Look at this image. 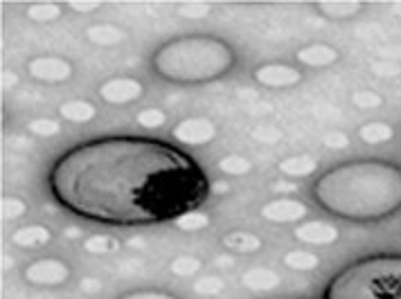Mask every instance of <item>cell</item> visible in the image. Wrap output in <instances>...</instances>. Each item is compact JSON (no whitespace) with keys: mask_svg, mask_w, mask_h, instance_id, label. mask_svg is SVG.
Here are the masks:
<instances>
[{"mask_svg":"<svg viewBox=\"0 0 401 299\" xmlns=\"http://www.w3.org/2000/svg\"><path fill=\"white\" fill-rule=\"evenodd\" d=\"M50 189L79 216L140 225L196 210L210 183L192 158L165 142L106 138L63 153L52 167Z\"/></svg>","mask_w":401,"mask_h":299,"instance_id":"6da1fadb","label":"cell"},{"mask_svg":"<svg viewBox=\"0 0 401 299\" xmlns=\"http://www.w3.org/2000/svg\"><path fill=\"white\" fill-rule=\"evenodd\" d=\"M323 210L350 221H381L401 210V167L357 160L327 171L314 185Z\"/></svg>","mask_w":401,"mask_h":299,"instance_id":"7a4b0ae2","label":"cell"},{"mask_svg":"<svg viewBox=\"0 0 401 299\" xmlns=\"http://www.w3.org/2000/svg\"><path fill=\"white\" fill-rule=\"evenodd\" d=\"M153 70L174 84H205L234 66V52L216 36H180L153 54Z\"/></svg>","mask_w":401,"mask_h":299,"instance_id":"3957f363","label":"cell"},{"mask_svg":"<svg viewBox=\"0 0 401 299\" xmlns=\"http://www.w3.org/2000/svg\"><path fill=\"white\" fill-rule=\"evenodd\" d=\"M325 299H401V257L379 255L343 268Z\"/></svg>","mask_w":401,"mask_h":299,"instance_id":"277c9868","label":"cell"},{"mask_svg":"<svg viewBox=\"0 0 401 299\" xmlns=\"http://www.w3.org/2000/svg\"><path fill=\"white\" fill-rule=\"evenodd\" d=\"M23 275H25V282H30L32 286L52 288L68 282L70 268L68 264H63L61 259H39L27 266Z\"/></svg>","mask_w":401,"mask_h":299,"instance_id":"5b68a950","label":"cell"},{"mask_svg":"<svg viewBox=\"0 0 401 299\" xmlns=\"http://www.w3.org/2000/svg\"><path fill=\"white\" fill-rule=\"evenodd\" d=\"M27 72H30L32 79L43 81V84H61V81H68L72 77V63L63 57L45 54V57L30 59Z\"/></svg>","mask_w":401,"mask_h":299,"instance_id":"8992f818","label":"cell"},{"mask_svg":"<svg viewBox=\"0 0 401 299\" xmlns=\"http://www.w3.org/2000/svg\"><path fill=\"white\" fill-rule=\"evenodd\" d=\"M171 135L176 142L187 144V147H203L216 138V126L205 117H187L174 126Z\"/></svg>","mask_w":401,"mask_h":299,"instance_id":"52a82bcc","label":"cell"},{"mask_svg":"<svg viewBox=\"0 0 401 299\" xmlns=\"http://www.w3.org/2000/svg\"><path fill=\"white\" fill-rule=\"evenodd\" d=\"M142 93H144L142 84L133 77H111L99 86V97L113 106L131 104L135 99H140Z\"/></svg>","mask_w":401,"mask_h":299,"instance_id":"ba28073f","label":"cell"},{"mask_svg":"<svg viewBox=\"0 0 401 299\" xmlns=\"http://www.w3.org/2000/svg\"><path fill=\"white\" fill-rule=\"evenodd\" d=\"M307 205L296 198H273L259 210V216L268 223H298L307 216Z\"/></svg>","mask_w":401,"mask_h":299,"instance_id":"9c48e42d","label":"cell"},{"mask_svg":"<svg viewBox=\"0 0 401 299\" xmlns=\"http://www.w3.org/2000/svg\"><path fill=\"white\" fill-rule=\"evenodd\" d=\"M255 81L264 88H291L302 81V72L287 63H266L255 68Z\"/></svg>","mask_w":401,"mask_h":299,"instance_id":"30bf717a","label":"cell"},{"mask_svg":"<svg viewBox=\"0 0 401 299\" xmlns=\"http://www.w3.org/2000/svg\"><path fill=\"white\" fill-rule=\"evenodd\" d=\"M293 234L300 243H307V246H332V243H336L341 237L339 228L332 223H325V221L300 223Z\"/></svg>","mask_w":401,"mask_h":299,"instance_id":"8fae6325","label":"cell"},{"mask_svg":"<svg viewBox=\"0 0 401 299\" xmlns=\"http://www.w3.org/2000/svg\"><path fill=\"white\" fill-rule=\"evenodd\" d=\"M296 61L307 68H327L339 61V50L325 43H312L296 52Z\"/></svg>","mask_w":401,"mask_h":299,"instance_id":"7c38bea8","label":"cell"},{"mask_svg":"<svg viewBox=\"0 0 401 299\" xmlns=\"http://www.w3.org/2000/svg\"><path fill=\"white\" fill-rule=\"evenodd\" d=\"M241 284L255 293H268L280 286V275L268 268H250L241 275Z\"/></svg>","mask_w":401,"mask_h":299,"instance_id":"4fadbf2b","label":"cell"},{"mask_svg":"<svg viewBox=\"0 0 401 299\" xmlns=\"http://www.w3.org/2000/svg\"><path fill=\"white\" fill-rule=\"evenodd\" d=\"M59 115L63 117L66 122L72 124H86L90 120H95L97 115V108L86 102V99H70V102H63L59 106Z\"/></svg>","mask_w":401,"mask_h":299,"instance_id":"5bb4252c","label":"cell"},{"mask_svg":"<svg viewBox=\"0 0 401 299\" xmlns=\"http://www.w3.org/2000/svg\"><path fill=\"white\" fill-rule=\"evenodd\" d=\"M52 232L45 228V225H25V228H18L12 234V241L21 248H41L45 243H50Z\"/></svg>","mask_w":401,"mask_h":299,"instance_id":"9a60e30c","label":"cell"},{"mask_svg":"<svg viewBox=\"0 0 401 299\" xmlns=\"http://www.w3.org/2000/svg\"><path fill=\"white\" fill-rule=\"evenodd\" d=\"M223 248L230 252H241V255H253V252L262 250V239L255 237L250 232L234 230V232H228L223 237Z\"/></svg>","mask_w":401,"mask_h":299,"instance_id":"2e32d148","label":"cell"},{"mask_svg":"<svg viewBox=\"0 0 401 299\" xmlns=\"http://www.w3.org/2000/svg\"><path fill=\"white\" fill-rule=\"evenodd\" d=\"M86 36H88L90 43L108 48V45L122 43L126 39V32L122 30V27H115L111 23H102V25H90L86 30Z\"/></svg>","mask_w":401,"mask_h":299,"instance_id":"e0dca14e","label":"cell"},{"mask_svg":"<svg viewBox=\"0 0 401 299\" xmlns=\"http://www.w3.org/2000/svg\"><path fill=\"white\" fill-rule=\"evenodd\" d=\"M278 169L289 178H307L318 169V162L312 156H291L282 160Z\"/></svg>","mask_w":401,"mask_h":299,"instance_id":"ac0fdd59","label":"cell"},{"mask_svg":"<svg viewBox=\"0 0 401 299\" xmlns=\"http://www.w3.org/2000/svg\"><path fill=\"white\" fill-rule=\"evenodd\" d=\"M359 138L366 144H386L395 138V129L386 122H368L359 129Z\"/></svg>","mask_w":401,"mask_h":299,"instance_id":"d6986e66","label":"cell"},{"mask_svg":"<svg viewBox=\"0 0 401 299\" xmlns=\"http://www.w3.org/2000/svg\"><path fill=\"white\" fill-rule=\"evenodd\" d=\"M316 9L327 18H352L361 12L363 5L357 0H345V3L343 0H332V3H318Z\"/></svg>","mask_w":401,"mask_h":299,"instance_id":"ffe728a7","label":"cell"},{"mask_svg":"<svg viewBox=\"0 0 401 299\" xmlns=\"http://www.w3.org/2000/svg\"><path fill=\"white\" fill-rule=\"evenodd\" d=\"M210 225V214L200 210H189L174 219V228L180 232H200Z\"/></svg>","mask_w":401,"mask_h":299,"instance_id":"44dd1931","label":"cell"},{"mask_svg":"<svg viewBox=\"0 0 401 299\" xmlns=\"http://www.w3.org/2000/svg\"><path fill=\"white\" fill-rule=\"evenodd\" d=\"M321 264L314 252H302V250H296V252H287L284 255V266L291 270H300V273H307V270H314Z\"/></svg>","mask_w":401,"mask_h":299,"instance_id":"7402d4cb","label":"cell"},{"mask_svg":"<svg viewBox=\"0 0 401 299\" xmlns=\"http://www.w3.org/2000/svg\"><path fill=\"white\" fill-rule=\"evenodd\" d=\"M219 171H223L228 176H246L253 171V162L244 156H225L219 160Z\"/></svg>","mask_w":401,"mask_h":299,"instance_id":"603a6c76","label":"cell"},{"mask_svg":"<svg viewBox=\"0 0 401 299\" xmlns=\"http://www.w3.org/2000/svg\"><path fill=\"white\" fill-rule=\"evenodd\" d=\"M27 16L36 23H52L61 16V5L57 3H34L27 7Z\"/></svg>","mask_w":401,"mask_h":299,"instance_id":"cb8c5ba5","label":"cell"},{"mask_svg":"<svg viewBox=\"0 0 401 299\" xmlns=\"http://www.w3.org/2000/svg\"><path fill=\"white\" fill-rule=\"evenodd\" d=\"M117 248H120V243L106 237V234H93V237L84 241V250L90 252V255H108V252H115Z\"/></svg>","mask_w":401,"mask_h":299,"instance_id":"d4e9b609","label":"cell"},{"mask_svg":"<svg viewBox=\"0 0 401 299\" xmlns=\"http://www.w3.org/2000/svg\"><path fill=\"white\" fill-rule=\"evenodd\" d=\"M135 122L142 129H149V131H156L160 126H165L167 122V113L160 111V108H144L138 115H135Z\"/></svg>","mask_w":401,"mask_h":299,"instance_id":"484cf974","label":"cell"},{"mask_svg":"<svg viewBox=\"0 0 401 299\" xmlns=\"http://www.w3.org/2000/svg\"><path fill=\"white\" fill-rule=\"evenodd\" d=\"M169 270L176 277H192L200 270V259H196L192 255H180L169 264Z\"/></svg>","mask_w":401,"mask_h":299,"instance_id":"4316f807","label":"cell"},{"mask_svg":"<svg viewBox=\"0 0 401 299\" xmlns=\"http://www.w3.org/2000/svg\"><path fill=\"white\" fill-rule=\"evenodd\" d=\"M352 104L361 108V111H372V108L384 106V97L375 93V90H357V93L352 95Z\"/></svg>","mask_w":401,"mask_h":299,"instance_id":"83f0119b","label":"cell"},{"mask_svg":"<svg viewBox=\"0 0 401 299\" xmlns=\"http://www.w3.org/2000/svg\"><path fill=\"white\" fill-rule=\"evenodd\" d=\"M30 133L39 135V138H54L61 131V124L57 120H48V117H39V120H32L27 124Z\"/></svg>","mask_w":401,"mask_h":299,"instance_id":"f1b7e54d","label":"cell"},{"mask_svg":"<svg viewBox=\"0 0 401 299\" xmlns=\"http://www.w3.org/2000/svg\"><path fill=\"white\" fill-rule=\"evenodd\" d=\"M225 288V282L221 277L216 275H207V277H200L194 282V291L198 295H205V297H212V295H219Z\"/></svg>","mask_w":401,"mask_h":299,"instance_id":"f546056e","label":"cell"},{"mask_svg":"<svg viewBox=\"0 0 401 299\" xmlns=\"http://www.w3.org/2000/svg\"><path fill=\"white\" fill-rule=\"evenodd\" d=\"M25 212H27L25 201H21V198H16V196H7V198H3V203H0V214H3V219H7V221L21 219Z\"/></svg>","mask_w":401,"mask_h":299,"instance_id":"4dcf8cb0","label":"cell"},{"mask_svg":"<svg viewBox=\"0 0 401 299\" xmlns=\"http://www.w3.org/2000/svg\"><path fill=\"white\" fill-rule=\"evenodd\" d=\"M178 14L185 16V18H194V21H198V18H205V16L210 14V5H196V3L180 5V7H178Z\"/></svg>","mask_w":401,"mask_h":299,"instance_id":"1f68e13d","label":"cell"},{"mask_svg":"<svg viewBox=\"0 0 401 299\" xmlns=\"http://www.w3.org/2000/svg\"><path fill=\"white\" fill-rule=\"evenodd\" d=\"M323 142H325V147H330V149H334V151H343V149H348V144H350L348 135L341 133V131H332V133H327L325 138H323Z\"/></svg>","mask_w":401,"mask_h":299,"instance_id":"d6a6232c","label":"cell"},{"mask_svg":"<svg viewBox=\"0 0 401 299\" xmlns=\"http://www.w3.org/2000/svg\"><path fill=\"white\" fill-rule=\"evenodd\" d=\"M120 299H178L169 293H162V291H133V293H126Z\"/></svg>","mask_w":401,"mask_h":299,"instance_id":"836d02e7","label":"cell"},{"mask_svg":"<svg viewBox=\"0 0 401 299\" xmlns=\"http://www.w3.org/2000/svg\"><path fill=\"white\" fill-rule=\"evenodd\" d=\"M79 288L86 295H97V293H102V282H99V279H93V277H86L79 282Z\"/></svg>","mask_w":401,"mask_h":299,"instance_id":"e575fe53","label":"cell"},{"mask_svg":"<svg viewBox=\"0 0 401 299\" xmlns=\"http://www.w3.org/2000/svg\"><path fill=\"white\" fill-rule=\"evenodd\" d=\"M253 138H257V140H264V142H275V140H280L282 138V133L280 131H275V129H257L253 133Z\"/></svg>","mask_w":401,"mask_h":299,"instance_id":"d590c367","label":"cell"},{"mask_svg":"<svg viewBox=\"0 0 401 299\" xmlns=\"http://www.w3.org/2000/svg\"><path fill=\"white\" fill-rule=\"evenodd\" d=\"M102 7L99 3H70L72 12H79V14H88V12H97Z\"/></svg>","mask_w":401,"mask_h":299,"instance_id":"8d00e7d4","label":"cell"},{"mask_svg":"<svg viewBox=\"0 0 401 299\" xmlns=\"http://www.w3.org/2000/svg\"><path fill=\"white\" fill-rule=\"evenodd\" d=\"M273 189H275V192H298V185L296 183H273Z\"/></svg>","mask_w":401,"mask_h":299,"instance_id":"74e56055","label":"cell"},{"mask_svg":"<svg viewBox=\"0 0 401 299\" xmlns=\"http://www.w3.org/2000/svg\"><path fill=\"white\" fill-rule=\"evenodd\" d=\"M16 81H18V79H16L14 72H5V75H3V88L9 90V88H12V86L16 84Z\"/></svg>","mask_w":401,"mask_h":299,"instance_id":"f35d334b","label":"cell"},{"mask_svg":"<svg viewBox=\"0 0 401 299\" xmlns=\"http://www.w3.org/2000/svg\"><path fill=\"white\" fill-rule=\"evenodd\" d=\"M214 266H219V268H225V266H234V259L232 257H216L214 259Z\"/></svg>","mask_w":401,"mask_h":299,"instance_id":"ab89813d","label":"cell"},{"mask_svg":"<svg viewBox=\"0 0 401 299\" xmlns=\"http://www.w3.org/2000/svg\"><path fill=\"white\" fill-rule=\"evenodd\" d=\"M210 189H212L214 194H225V192H228V189H230V187H228L225 183H214V185H210Z\"/></svg>","mask_w":401,"mask_h":299,"instance_id":"60d3db41","label":"cell"},{"mask_svg":"<svg viewBox=\"0 0 401 299\" xmlns=\"http://www.w3.org/2000/svg\"><path fill=\"white\" fill-rule=\"evenodd\" d=\"M66 237H68V239H79V237H81V230H77V228H68V230H66Z\"/></svg>","mask_w":401,"mask_h":299,"instance_id":"b9f144b4","label":"cell"},{"mask_svg":"<svg viewBox=\"0 0 401 299\" xmlns=\"http://www.w3.org/2000/svg\"><path fill=\"white\" fill-rule=\"evenodd\" d=\"M282 299H289V297H282Z\"/></svg>","mask_w":401,"mask_h":299,"instance_id":"7bdbcfd3","label":"cell"}]
</instances>
